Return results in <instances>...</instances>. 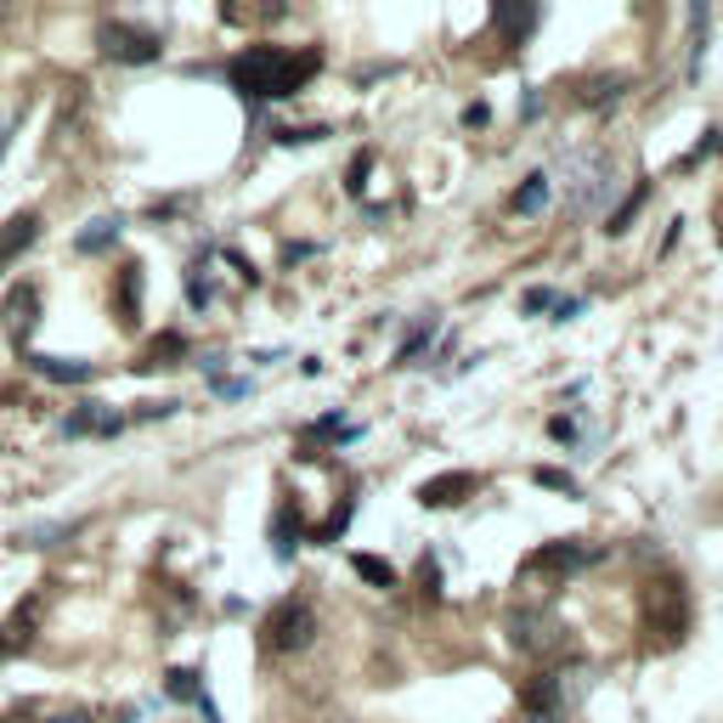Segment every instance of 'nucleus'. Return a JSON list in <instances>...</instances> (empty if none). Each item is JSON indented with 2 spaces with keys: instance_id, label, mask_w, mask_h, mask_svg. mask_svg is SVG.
Listing matches in <instances>:
<instances>
[{
  "instance_id": "30",
  "label": "nucleus",
  "mask_w": 723,
  "mask_h": 723,
  "mask_svg": "<svg viewBox=\"0 0 723 723\" xmlns=\"http://www.w3.org/2000/svg\"><path fill=\"white\" fill-rule=\"evenodd\" d=\"M12 130H18V119H0V159H7V148H12Z\"/></svg>"
},
{
  "instance_id": "18",
  "label": "nucleus",
  "mask_w": 723,
  "mask_h": 723,
  "mask_svg": "<svg viewBox=\"0 0 723 723\" xmlns=\"http://www.w3.org/2000/svg\"><path fill=\"white\" fill-rule=\"evenodd\" d=\"M621 91H628V74H599V79L583 85V103H588V108H605V103H616Z\"/></svg>"
},
{
  "instance_id": "13",
  "label": "nucleus",
  "mask_w": 723,
  "mask_h": 723,
  "mask_svg": "<svg viewBox=\"0 0 723 723\" xmlns=\"http://www.w3.org/2000/svg\"><path fill=\"white\" fill-rule=\"evenodd\" d=\"M74 532H79L74 520H40V525H23V532H18V549H57Z\"/></svg>"
},
{
  "instance_id": "3",
  "label": "nucleus",
  "mask_w": 723,
  "mask_h": 723,
  "mask_svg": "<svg viewBox=\"0 0 723 723\" xmlns=\"http://www.w3.org/2000/svg\"><path fill=\"white\" fill-rule=\"evenodd\" d=\"M317 639V610L306 599H283L272 616H266V645L283 650V656H295Z\"/></svg>"
},
{
  "instance_id": "22",
  "label": "nucleus",
  "mask_w": 723,
  "mask_h": 723,
  "mask_svg": "<svg viewBox=\"0 0 723 723\" xmlns=\"http://www.w3.org/2000/svg\"><path fill=\"white\" fill-rule=\"evenodd\" d=\"M345 525H351V503H340V509L328 514V525H322V532H317V543H333V538L345 532Z\"/></svg>"
},
{
  "instance_id": "4",
  "label": "nucleus",
  "mask_w": 723,
  "mask_h": 723,
  "mask_svg": "<svg viewBox=\"0 0 723 723\" xmlns=\"http://www.w3.org/2000/svg\"><path fill=\"white\" fill-rule=\"evenodd\" d=\"M96 45H103V57H114V63H159V52H164L159 34L136 29V23H103Z\"/></svg>"
},
{
  "instance_id": "19",
  "label": "nucleus",
  "mask_w": 723,
  "mask_h": 723,
  "mask_svg": "<svg viewBox=\"0 0 723 723\" xmlns=\"http://www.w3.org/2000/svg\"><path fill=\"white\" fill-rule=\"evenodd\" d=\"M588 560V549H576V543H554V549H543V554H532V571H549V565H583Z\"/></svg>"
},
{
  "instance_id": "8",
  "label": "nucleus",
  "mask_w": 723,
  "mask_h": 723,
  "mask_svg": "<svg viewBox=\"0 0 723 723\" xmlns=\"http://www.w3.org/2000/svg\"><path fill=\"white\" fill-rule=\"evenodd\" d=\"M68 436H119L125 429V418L114 413V407H103V402H79L74 413H68Z\"/></svg>"
},
{
  "instance_id": "12",
  "label": "nucleus",
  "mask_w": 723,
  "mask_h": 723,
  "mask_svg": "<svg viewBox=\"0 0 723 723\" xmlns=\"http://www.w3.org/2000/svg\"><path fill=\"white\" fill-rule=\"evenodd\" d=\"M23 362H29L40 379H57V384H85V379L96 373L91 362H74V357H40V351H34V357H23Z\"/></svg>"
},
{
  "instance_id": "9",
  "label": "nucleus",
  "mask_w": 723,
  "mask_h": 723,
  "mask_svg": "<svg viewBox=\"0 0 723 723\" xmlns=\"http://www.w3.org/2000/svg\"><path fill=\"white\" fill-rule=\"evenodd\" d=\"M520 706H525V717L565 712V684H560V672H543V679L525 684V690H520Z\"/></svg>"
},
{
  "instance_id": "23",
  "label": "nucleus",
  "mask_w": 723,
  "mask_h": 723,
  "mask_svg": "<svg viewBox=\"0 0 723 723\" xmlns=\"http://www.w3.org/2000/svg\"><path fill=\"white\" fill-rule=\"evenodd\" d=\"M520 306H525V311H549V306H560V295H554V288H525Z\"/></svg>"
},
{
  "instance_id": "2",
  "label": "nucleus",
  "mask_w": 723,
  "mask_h": 723,
  "mask_svg": "<svg viewBox=\"0 0 723 723\" xmlns=\"http://www.w3.org/2000/svg\"><path fill=\"white\" fill-rule=\"evenodd\" d=\"M650 634H656V645L661 650H672L684 634H690V599H684V588L672 583H650Z\"/></svg>"
},
{
  "instance_id": "26",
  "label": "nucleus",
  "mask_w": 723,
  "mask_h": 723,
  "mask_svg": "<svg viewBox=\"0 0 723 723\" xmlns=\"http://www.w3.org/2000/svg\"><path fill=\"white\" fill-rule=\"evenodd\" d=\"M498 23H503V29H520V34H525V29L538 23V12H498Z\"/></svg>"
},
{
  "instance_id": "25",
  "label": "nucleus",
  "mask_w": 723,
  "mask_h": 723,
  "mask_svg": "<svg viewBox=\"0 0 723 723\" xmlns=\"http://www.w3.org/2000/svg\"><path fill=\"white\" fill-rule=\"evenodd\" d=\"M328 130L322 125H311V130H277V141H283V148H295V141H322Z\"/></svg>"
},
{
  "instance_id": "28",
  "label": "nucleus",
  "mask_w": 723,
  "mask_h": 723,
  "mask_svg": "<svg viewBox=\"0 0 723 723\" xmlns=\"http://www.w3.org/2000/svg\"><path fill=\"white\" fill-rule=\"evenodd\" d=\"M215 391H221V396H249V379H221Z\"/></svg>"
},
{
  "instance_id": "27",
  "label": "nucleus",
  "mask_w": 723,
  "mask_h": 723,
  "mask_svg": "<svg viewBox=\"0 0 723 723\" xmlns=\"http://www.w3.org/2000/svg\"><path fill=\"white\" fill-rule=\"evenodd\" d=\"M176 407H181V402H141V413H136V418H170Z\"/></svg>"
},
{
  "instance_id": "14",
  "label": "nucleus",
  "mask_w": 723,
  "mask_h": 723,
  "mask_svg": "<svg viewBox=\"0 0 723 723\" xmlns=\"http://www.w3.org/2000/svg\"><path fill=\"white\" fill-rule=\"evenodd\" d=\"M136 317H141V266L125 261V266H119V322L136 328Z\"/></svg>"
},
{
  "instance_id": "20",
  "label": "nucleus",
  "mask_w": 723,
  "mask_h": 723,
  "mask_svg": "<svg viewBox=\"0 0 723 723\" xmlns=\"http://www.w3.org/2000/svg\"><path fill=\"white\" fill-rule=\"evenodd\" d=\"M645 199H650V187H634V192H628V204H621V210L610 215V226H605V232H610V237H621V232L634 226V215L645 210Z\"/></svg>"
},
{
  "instance_id": "16",
  "label": "nucleus",
  "mask_w": 723,
  "mask_h": 723,
  "mask_svg": "<svg viewBox=\"0 0 723 723\" xmlns=\"http://www.w3.org/2000/svg\"><path fill=\"white\" fill-rule=\"evenodd\" d=\"M351 571L362 576L368 588H396V565L379 560V554H351Z\"/></svg>"
},
{
  "instance_id": "7",
  "label": "nucleus",
  "mask_w": 723,
  "mask_h": 723,
  "mask_svg": "<svg viewBox=\"0 0 723 723\" xmlns=\"http://www.w3.org/2000/svg\"><path fill=\"white\" fill-rule=\"evenodd\" d=\"M475 487H480V475H469V469H453V475L424 480V487H418V503H424V509H453V503L475 498Z\"/></svg>"
},
{
  "instance_id": "17",
  "label": "nucleus",
  "mask_w": 723,
  "mask_h": 723,
  "mask_svg": "<svg viewBox=\"0 0 723 723\" xmlns=\"http://www.w3.org/2000/svg\"><path fill=\"white\" fill-rule=\"evenodd\" d=\"M164 695H176V701H192V706H199V701H204L199 672H192V667H170V672H164Z\"/></svg>"
},
{
  "instance_id": "15",
  "label": "nucleus",
  "mask_w": 723,
  "mask_h": 723,
  "mask_svg": "<svg viewBox=\"0 0 723 723\" xmlns=\"http://www.w3.org/2000/svg\"><path fill=\"white\" fill-rule=\"evenodd\" d=\"M549 192H554L549 176H525L520 192H514V210H520V215H543V210H549Z\"/></svg>"
},
{
  "instance_id": "1",
  "label": "nucleus",
  "mask_w": 723,
  "mask_h": 723,
  "mask_svg": "<svg viewBox=\"0 0 723 723\" xmlns=\"http://www.w3.org/2000/svg\"><path fill=\"white\" fill-rule=\"evenodd\" d=\"M322 68V52H288V45H244L232 57V91H244L249 103H277L295 96L311 74Z\"/></svg>"
},
{
  "instance_id": "5",
  "label": "nucleus",
  "mask_w": 723,
  "mask_h": 723,
  "mask_svg": "<svg viewBox=\"0 0 723 723\" xmlns=\"http://www.w3.org/2000/svg\"><path fill=\"white\" fill-rule=\"evenodd\" d=\"M605 159L599 153H571L565 159V204L571 210H594L599 192H605Z\"/></svg>"
},
{
  "instance_id": "33",
  "label": "nucleus",
  "mask_w": 723,
  "mask_h": 723,
  "mask_svg": "<svg viewBox=\"0 0 723 723\" xmlns=\"http://www.w3.org/2000/svg\"><path fill=\"white\" fill-rule=\"evenodd\" d=\"M322 723H345V717H322Z\"/></svg>"
},
{
  "instance_id": "10",
  "label": "nucleus",
  "mask_w": 723,
  "mask_h": 723,
  "mask_svg": "<svg viewBox=\"0 0 723 723\" xmlns=\"http://www.w3.org/2000/svg\"><path fill=\"white\" fill-rule=\"evenodd\" d=\"M34 237H40V215H34V210L12 215V221H7V232H0V272H7V266H12L29 244H34Z\"/></svg>"
},
{
  "instance_id": "29",
  "label": "nucleus",
  "mask_w": 723,
  "mask_h": 723,
  "mask_svg": "<svg viewBox=\"0 0 723 723\" xmlns=\"http://www.w3.org/2000/svg\"><path fill=\"white\" fill-rule=\"evenodd\" d=\"M464 125H469V130L487 125V103H469V108H464Z\"/></svg>"
},
{
  "instance_id": "24",
  "label": "nucleus",
  "mask_w": 723,
  "mask_h": 723,
  "mask_svg": "<svg viewBox=\"0 0 723 723\" xmlns=\"http://www.w3.org/2000/svg\"><path fill=\"white\" fill-rule=\"evenodd\" d=\"M368 164H373V153H357V164H351V192H357V199H362V187H368Z\"/></svg>"
},
{
  "instance_id": "6",
  "label": "nucleus",
  "mask_w": 723,
  "mask_h": 723,
  "mask_svg": "<svg viewBox=\"0 0 723 723\" xmlns=\"http://www.w3.org/2000/svg\"><path fill=\"white\" fill-rule=\"evenodd\" d=\"M509 645H514L520 656H543V650H554V645H560V621H554V610H514V616H509Z\"/></svg>"
},
{
  "instance_id": "11",
  "label": "nucleus",
  "mask_w": 723,
  "mask_h": 723,
  "mask_svg": "<svg viewBox=\"0 0 723 723\" xmlns=\"http://www.w3.org/2000/svg\"><path fill=\"white\" fill-rule=\"evenodd\" d=\"M119 232H125L119 215H96V221H85V232L74 237V249H79V255H103V249L119 244Z\"/></svg>"
},
{
  "instance_id": "32",
  "label": "nucleus",
  "mask_w": 723,
  "mask_h": 723,
  "mask_svg": "<svg viewBox=\"0 0 723 723\" xmlns=\"http://www.w3.org/2000/svg\"><path fill=\"white\" fill-rule=\"evenodd\" d=\"M45 723H91V712H79V706H74V712H57V717H45Z\"/></svg>"
},
{
  "instance_id": "31",
  "label": "nucleus",
  "mask_w": 723,
  "mask_h": 723,
  "mask_svg": "<svg viewBox=\"0 0 723 723\" xmlns=\"http://www.w3.org/2000/svg\"><path fill=\"white\" fill-rule=\"evenodd\" d=\"M549 429H554V442H571V436H576V424H571V418H554Z\"/></svg>"
},
{
  "instance_id": "21",
  "label": "nucleus",
  "mask_w": 723,
  "mask_h": 723,
  "mask_svg": "<svg viewBox=\"0 0 723 723\" xmlns=\"http://www.w3.org/2000/svg\"><path fill=\"white\" fill-rule=\"evenodd\" d=\"M532 480H538V487H549V492H565V498H576V480H571L565 469H532Z\"/></svg>"
}]
</instances>
